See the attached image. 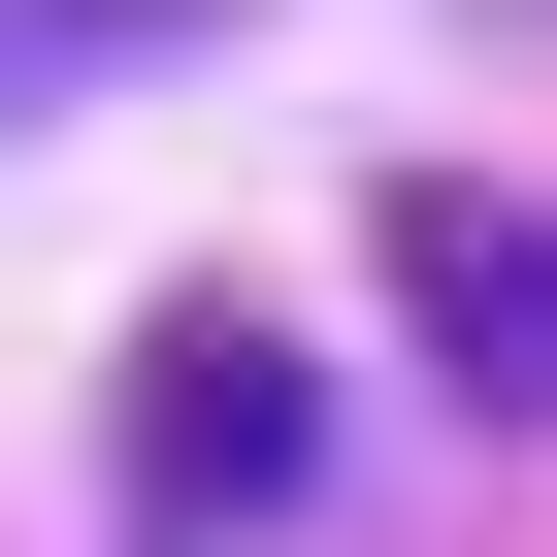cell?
Returning <instances> with one entry per match:
<instances>
[{
	"instance_id": "1",
	"label": "cell",
	"mask_w": 557,
	"mask_h": 557,
	"mask_svg": "<svg viewBox=\"0 0 557 557\" xmlns=\"http://www.w3.org/2000/svg\"><path fill=\"white\" fill-rule=\"evenodd\" d=\"M394 296H426V361H459L492 426H557V197H459V164H394Z\"/></svg>"
},
{
	"instance_id": "2",
	"label": "cell",
	"mask_w": 557,
	"mask_h": 557,
	"mask_svg": "<svg viewBox=\"0 0 557 557\" xmlns=\"http://www.w3.org/2000/svg\"><path fill=\"white\" fill-rule=\"evenodd\" d=\"M329 459V394H296V329H164V394H132V524H262Z\"/></svg>"
},
{
	"instance_id": "3",
	"label": "cell",
	"mask_w": 557,
	"mask_h": 557,
	"mask_svg": "<svg viewBox=\"0 0 557 557\" xmlns=\"http://www.w3.org/2000/svg\"><path fill=\"white\" fill-rule=\"evenodd\" d=\"M230 0H0V132H66V99H132V66H197Z\"/></svg>"
}]
</instances>
